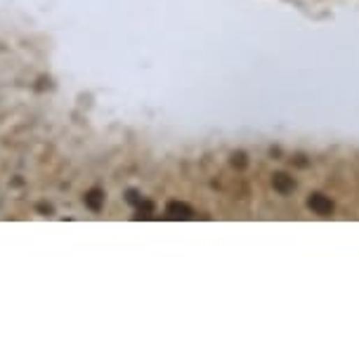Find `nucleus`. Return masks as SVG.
Wrapping results in <instances>:
<instances>
[{
  "mask_svg": "<svg viewBox=\"0 0 359 361\" xmlns=\"http://www.w3.org/2000/svg\"><path fill=\"white\" fill-rule=\"evenodd\" d=\"M307 208L312 210V213L321 215V217H329V215L333 213V208H336V205H333L331 198L324 196V194H309V198H307Z\"/></svg>",
  "mask_w": 359,
  "mask_h": 361,
  "instance_id": "obj_1",
  "label": "nucleus"
},
{
  "mask_svg": "<svg viewBox=\"0 0 359 361\" xmlns=\"http://www.w3.org/2000/svg\"><path fill=\"white\" fill-rule=\"evenodd\" d=\"M166 215H168V220H191V217H194V210H191L187 203L170 201L166 205Z\"/></svg>",
  "mask_w": 359,
  "mask_h": 361,
  "instance_id": "obj_2",
  "label": "nucleus"
},
{
  "mask_svg": "<svg viewBox=\"0 0 359 361\" xmlns=\"http://www.w3.org/2000/svg\"><path fill=\"white\" fill-rule=\"evenodd\" d=\"M272 186H274L279 194H291V191L295 189V182L286 172H274V175H272Z\"/></svg>",
  "mask_w": 359,
  "mask_h": 361,
  "instance_id": "obj_3",
  "label": "nucleus"
},
{
  "mask_svg": "<svg viewBox=\"0 0 359 361\" xmlns=\"http://www.w3.org/2000/svg\"><path fill=\"white\" fill-rule=\"evenodd\" d=\"M83 201H85V205H88V208L92 210V213H100V210L104 208V191L102 189H90L88 194L83 196Z\"/></svg>",
  "mask_w": 359,
  "mask_h": 361,
  "instance_id": "obj_4",
  "label": "nucleus"
},
{
  "mask_svg": "<svg viewBox=\"0 0 359 361\" xmlns=\"http://www.w3.org/2000/svg\"><path fill=\"white\" fill-rule=\"evenodd\" d=\"M154 215V203H149V201H142L140 205H138V220H149V217Z\"/></svg>",
  "mask_w": 359,
  "mask_h": 361,
  "instance_id": "obj_5",
  "label": "nucleus"
},
{
  "mask_svg": "<svg viewBox=\"0 0 359 361\" xmlns=\"http://www.w3.org/2000/svg\"><path fill=\"white\" fill-rule=\"evenodd\" d=\"M128 201H130V203H133V205H135V208H138V205L142 203V198L138 196V191H133V189H130V191H128Z\"/></svg>",
  "mask_w": 359,
  "mask_h": 361,
  "instance_id": "obj_6",
  "label": "nucleus"
},
{
  "mask_svg": "<svg viewBox=\"0 0 359 361\" xmlns=\"http://www.w3.org/2000/svg\"><path fill=\"white\" fill-rule=\"evenodd\" d=\"M38 210H41V213H52V205H45V203H41V205H38Z\"/></svg>",
  "mask_w": 359,
  "mask_h": 361,
  "instance_id": "obj_7",
  "label": "nucleus"
}]
</instances>
